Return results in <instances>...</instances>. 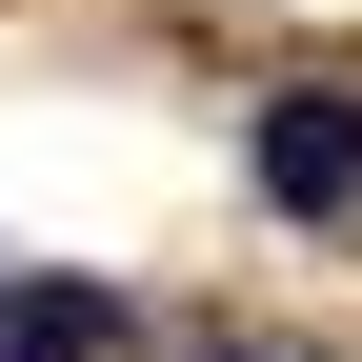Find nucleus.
Listing matches in <instances>:
<instances>
[{
  "mask_svg": "<svg viewBox=\"0 0 362 362\" xmlns=\"http://www.w3.org/2000/svg\"><path fill=\"white\" fill-rule=\"evenodd\" d=\"M242 161H262L282 221H362V81H282V101L242 121Z\"/></svg>",
  "mask_w": 362,
  "mask_h": 362,
  "instance_id": "f257e3e1",
  "label": "nucleus"
},
{
  "mask_svg": "<svg viewBox=\"0 0 362 362\" xmlns=\"http://www.w3.org/2000/svg\"><path fill=\"white\" fill-rule=\"evenodd\" d=\"M0 362H21V342H0Z\"/></svg>",
  "mask_w": 362,
  "mask_h": 362,
  "instance_id": "f03ea898",
  "label": "nucleus"
}]
</instances>
